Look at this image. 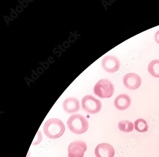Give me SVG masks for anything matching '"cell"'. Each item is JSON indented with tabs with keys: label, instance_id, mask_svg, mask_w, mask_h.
Segmentation results:
<instances>
[{
	"label": "cell",
	"instance_id": "obj_13",
	"mask_svg": "<svg viewBox=\"0 0 159 157\" xmlns=\"http://www.w3.org/2000/svg\"><path fill=\"white\" fill-rule=\"evenodd\" d=\"M148 71L153 77L159 78V60H154L149 64Z\"/></svg>",
	"mask_w": 159,
	"mask_h": 157
},
{
	"label": "cell",
	"instance_id": "obj_14",
	"mask_svg": "<svg viewBox=\"0 0 159 157\" xmlns=\"http://www.w3.org/2000/svg\"><path fill=\"white\" fill-rule=\"evenodd\" d=\"M36 137H37V139H34L32 143V145H37V144H39L41 142L43 139V136L40 130H39V131H38Z\"/></svg>",
	"mask_w": 159,
	"mask_h": 157
},
{
	"label": "cell",
	"instance_id": "obj_3",
	"mask_svg": "<svg viewBox=\"0 0 159 157\" xmlns=\"http://www.w3.org/2000/svg\"><path fill=\"white\" fill-rule=\"evenodd\" d=\"M94 94L100 98H110L114 92V87L112 83L107 79L100 80L94 88Z\"/></svg>",
	"mask_w": 159,
	"mask_h": 157
},
{
	"label": "cell",
	"instance_id": "obj_12",
	"mask_svg": "<svg viewBox=\"0 0 159 157\" xmlns=\"http://www.w3.org/2000/svg\"><path fill=\"white\" fill-rule=\"evenodd\" d=\"M135 129L139 132H145L148 130L147 122L143 119H138L134 122Z\"/></svg>",
	"mask_w": 159,
	"mask_h": 157
},
{
	"label": "cell",
	"instance_id": "obj_8",
	"mask_svg": "<svg viewBox=\"0 0 159 157\" xmlns=\"http://www.w3.org/2000/svg\"><path fill=\"white\" fill-rule=\"evenodd\" d=\"M96 157H114L115 150L113 146L107 143L99 144L95 150Z\"/></svg>",
	"mask_w": 159,
	"mask_h": 157
},
{
	"label": "cell",
	"instance_id": "obj_6",
	"mask_svg": "<svg viewBox=\"0 0 159 157\" xmlns=\"http://www.w3.org/2000/svg\"><path fill=\"white\" fill-rule=\"evenodd\" d=\"M120 66L119 59L114 56H107L104 57L102 61V66L104 70L108 73L116 72Z\"/></svg>",
	"mask_w": 159,
	"mask_h": 157
},
{
	"label": "cell",
	"instance_id": "obj_9",
	"mask_svg": "<svg viewBox=\"0 0 159 157\" xmlns=\"http://www.w3.org/2000/svg\"><path fill=\"white\" fill-rule=\"evenodd\" d=\"M131 103L130 97L127 94H120L115 98L114 104L115 108L119 110H125L128 109Z\"/></svg>",
	"mask_w": 159,
	"mask_h": 157
},
{
	"label": "cell",
	"instance_id": "obj_10",
	"mask_svg": "<svg viewBox=\"0 0 159 157\" xmlns=\"http://www.w3.org/2000/svg\"><path fill=\"white\" fill-rule=\"evenodd\" d=\"M63 108L66 112L69 114L77 112L80 109V102L75 97H68L63 102Z\"/></svg>",
	"mask_w": 159,
	"mask_h": 157
},
{
	"label": "cell",
	"instance_id": "obj_1",
	"mask_svg": "<svg viewBox=\"0 0 159 157\" xmlns=\"http://www.w3.org/2000/svg\"><path fill=\"white\" fill-rule=\"evenodd\" d=\"M43 130L44 134L49 139H58L64 133L65 126L59 119L53 118L44 123Z\"/></svg>",
	"mask_w": 159,
	"mask_h": 157
},
{
	"label": "cell",
	"instance_id": "obj_4",
	"mask_svg": "<svg viewBox=\"0 0 159 157\" xmlns=\"http://www.w3.org/2000/svg\"><path fill=\"white\" fill-rule=\"evenodd\" d=\"M81 103L83 109L89 114H97L102 108L101 102L91 95H87L83 97Z\"/></svg>",
	"mask_w": 159,
	"mask_h": 157
},
{
	"label": "cell",
	"instance_id": "obj_2",
	"mask_svg": "<svg viewBox=\"0 0 159 157\" xmlns=\"http://www.w3.org/2000/svg\"><path fill=\"white\" fill-rule=\"evenodd\" d=\"M66 124L72 132L78 135L86 132L89 127L87 119L80 114H75L71 116L67 119Z\"/></svg>",
	"mask_w": 159,
	"mask_h": 157
},
{
	"label": "cell",
	"instance_id": "obj_7",
	"mask_svg": "<svg viewBox=\"0 0 159 157\" xmlns=\"http://www.w3.org/2000/svg\"><path fill=\"white\" fill-rule=\"evenodd\" d=\"M123 84L126 88L130 90H135L141 86L142 80L137 74L129 73L123 78Z\"/></svg>",
	"mask_w": 159,
	"mask_h": 157
},
{
	"label": "cell",
	"instance_id": "obj_5",
	"mask_svg": "<svg viewBox=\"0 0 159 157\" xmlns=\"http://www.w3.org/2000/svg\"><path fill=\"white\" fill-rule=\"evenodd\" d=\"M87 150V144L84 141H74L68 146V157H84Z\"/></svg>",
	"mask_w": 159,
	"mask_h": 157
},
{
	"label": "cell",
	"instance_id": "obj_11",
	"mask_svg": "<svg viewBox=\"0 0 159 157\" xmlns=\"http://www.w3.org/2000/svg\"><path fill=\"white\" fill-rule=\"evenodd\" d=\"M134 127L133 123L129 120H121L118 123L119 130L123 132H131L134 129Z\"/></svg>",
	"mask_w": 159,
	"mask_h": 157
},
{
	"label": "cell",
	"instance_id": "obj_15",
	"mask_svg": "<svg viewBox=\"0 0 159 157\" xmlns=\"http://www.w3.org/2000/svg\"><path fill=\"white\" fill-rule=\"evenodd\" d=\"M155 40L159 44V30L156 32L155 35Z\"/></svg>",
	"mask_w": 159,
	"mask_h": 157
}]
</instances>
